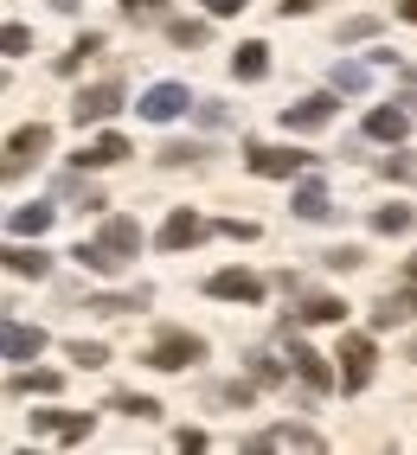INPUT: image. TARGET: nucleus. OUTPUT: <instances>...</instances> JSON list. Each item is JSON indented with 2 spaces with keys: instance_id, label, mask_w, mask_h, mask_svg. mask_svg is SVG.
I'll return each instance as SVG.
<instances>
[{
  "instance_id": "1",
  "label": "nucleus",
  "mask_w": 417,
  "mask_h": 455,
  "mask_svg": "<svg viewBox=\"0 0 417 455\" xmlns=\"http://www.w3.org/2000/svg\"><path fill=\"white\" fill-rule=\"evenodd\" d=\"M205 359V340L199 333H180V327H167L155 347H148V366L155 372H187V366H199Z\"/></svg>"
},
{
  "instance_id": "2",
  "label": "nucleus",
  "mask_w": 417,
  "mask_h": 455,
  "mask_svg": "<svg viewBox=\"0 0 417 455\" xmlns=\"http://www.w3.org/2000/svg\"><path fill=\"white\" fill-rule=\"evenodd\" d=\"M116 109H123V84H116V77H103V84H91V90H77L71 123H77V129H97V123H109Z\"/></svg>"
},
{
  "instance_id": "3",
  "label": "nucleus",
  "mask_w": 417,
  "mask_h": 455,
  "mask_svg": "<svg viewBox=\"0 0 417 455\" xmlns=\"http://www.w3.org/2000/svg\"><path fill=\"white\" fill-rule=\"evenodd\" d=\"M245 449H251V455H270V449H302V455H321L327 443H321V430H309V423H277V430H257Z\"/></svg>"
},
{
  "instance_id": "4",
  "label": "nucleus",
  "mask_w": 417,
  "mask_h": 455,
  "mask_svg": "<svg viewBox=\"0 0 417 455\" xmlns=\"http://www.w3.org/2000/svg\"><path fill=\"white\" fill-rule=\"evenodd\" d=\"M245 161H251V173H263V180H289V173H309V167H315V155H289V148H270V141H251Z\"/></svg>"
},
{
  "instance_id": "5",
  "label": "nucleus",
  "mask_w": 417,
  "mask_h": 455,
  "mask_svg": "<svg viewBox=\"0 0 417 455\" xmlns=\"http://www.w3.org/2000/svg\"><path fill=\"white\" fill-rule=\"evenodd\" d=\"M148 123H173V116H187L193 97H187V84H155V90H141V103H135Z\"/></svg>"
},
{
  "instance_id": "6",
  "label": "nucleus",
  "mask_w": 417,
  "mask_h": 455,
  "mask_svg": "<svg viewBox=\"0 0 417 455\" xmlns=\"http://www.w3.org/2000/svg\"><path fill=\"white\" fill-rule=\"evenodd\" d=\"M52 148V129L45 123H33V129H13V141H7V180H20L26 167H33L39 155Z\"/></svg>"
},
{
  "instance_id": "7",
  "label": "nucleus",
  "mask_w": 417,
  "mask_h": 455,
  "mask_svg": "<svg viewBox=\"0 0 417 455\" xmlns=\"http://www.w3.org/2000/svg\"><path fill=\"white\" fill-rule=\"evenodd\" d=\"M33 436L84 443V436H91V411H33Z\"/></svg>"
},
{
  "instance_id": "8",
  "label": "nucleus",
  "mask_w": 417,
  "mask_h": 455,
  "mask_svg": "<svg viewBox=\"0 0 417 455\" xmlns=\"http://www.w3.org/2000/svg\"><path fill=\"white\" fill-rule=\"evenodd\" d=\"M341 379H347V391L373 385V340H366V333H347V340H341Z\"/></svg>"
},
{
  "instance_id": "9",
  "label": "nucleus",
  "mask_w": 417,
  "mask_h": 455,
  "mask_svg": "<svg viewBox=\"0 0 417 455\" xmlns=\"http://www.w3.org/2000/svg\"><path fill=\"white\" fill-rule=\"evenodd\" d=\"M205 295H219V301H263V276H251V269H219V276H205Z\"/></svg>"
},
{
  "instance_id": "10",
  "label": "nucleus",
  "mask_w": 417,
  "mask_h": 455,
  "mask_svg": "<svg viewBox=\"0 0 417 455\" xmlns=\"http://www.w3.org/2000/svg\"><path fill=\"white\" fill-rule=\"evenodd\" d=\"M327 123H334V97H302V103L283 109V129H295V135H315Z\"/></svg>"
},
{
  "instance_id": "11",
  "label": "nucleus",
  "mask_w": 417,
  "mask_h": 455,
  "mask_svg": "<svg viewBox=\"0 0 417 455\" xmlns=\"http://www.w3.org/2000/svg\"><path fill=\"white\" fill-rule=\"evenodd\" d=\"M283 340H289V359H295V372H302L309 391H334V372H327V359H321L315 347H302L295 333H283Z\"/></svg>"
},
{
  "instance_id": "12",
  "label": "nucleus",
  "mask_w": 417,
  "mask_h": 455,
  "mask_svg": "<svg viewBox=\"0 0 417 455\" xmlns=\"http://www.w3.org/2000/svg\"><path fill=\"white\" fill-rule=\"evenodd\" d=\"M199 237H205V225H199V212H167V225H161V251H193L199 244Z\"/></svg>"
},
{
  "instance_id": "13",
  "label": "nucleus",
  "mask_w": 417,
  "mask_h": 455,
  "mask_svg": "<svg viewBox=\"0 0 417 455\" xmlns=\"http://www.w3.org/2000/svg\"><path fill=\"white\" fill-rule=\"evenodd\" d=\"M0 347H7V359H39L45 353V327H26L7 315V333H0Z\"/></svg>"
},
{
  "instance_id": "14",
  "label": "nucleus",
  "mask_w": 417,
  "mask_h": 455,
  "mask_svg": "<svg viewBox=\"0 0 417 455\" xmlns=\"http://www.w3.org/2000/svg\"><path fill=\"white\" fill-rule=\"evenodd\" d=\"M289 205H295V219H309V225H321L327 212H334V199H327V187H321V180H302Z\"/></svg>"
},
{
  "instance_id": "15",
  "label": "nucleus",
  "mask_w": 417,
  "mask_h": 455,
  "mask_svg": "<svg viewBox=\"0 0 417 455\" xmlns=\"http://www.w3.org/2000/svg\"><path fill=\"white\" fill-rule=\"evenodd\" d=\"M347 301L341 295H302V308H295V321H315V327H341Z\"/></svg>"
},
{
  "instance_id": "16",
  "label": "nucleus",
  "mask_w": 417,
  "mask_h": 455,
  "mask_svg": "<svg viewBox=\"0 0 417 455\" xmlns=\"http://www.w3.org/2000/svg\"><path fill=\"white\" fill-rule=\"evenodd\" d=\"M231 71L245 77V84L270 77V45H257V39H251V45H237V52H231Z\"/></svg>"
},
{
  "instance_id": "17",
  "label": "nucleus",
  "mask_w": 417,
  "mask_h": 455,
  "mask_svg": "<svg viewBox=\"0 0 417 455\" xmlns=\"http://www.w3.org/2000/svg\"><path fill=\"white\" fill-rule=\"evenodd\" d=\"M405 129H411V109H373L366 116V135L373 141H405Z\"/></svg>"
},
{
  "instance_id": "18",
  "label": "nucleus",
  "mask_w": 417,
  "mask_h": 455,
  "mask_svg": "<svg viewBox=\"0 0 417 455\" xmlns=\"http://www.w3.org/2000/svg\"><path fill=\"white\" fill-rule=\"evenodd\" d=\"M103 244H109L116 257H135V251H141V225H135V219H103Z\"/></svg>"
},
{
  "instance_id": "19",
  "label": "nucleus",
  "mask_w": 417,
  "mask_h": 455,
  "mask_svg": "<svg viewBox=\"0 0 417 455\" xmlns=\"http://www.w3.org/2000/svg\"><path fill=\"white\" fill-rule=\"evenodd\" d=\"M71 257H77L84 269H91V276H116V269H123V263H129V257H116V251L103 244V237H97V244H77Z\"/></svg>"
},
{
  "instance_id": "20",
  "label": "nucleus",
  "mask_w": 417,
  "mask_h": 455,
  "mask_svg": "<svg viewBox=\"0 0 417 455\" xmlns=\"http://www.w3.org/2000/svg\"><path fill=\"white\" fill-rule=\"evenodd\" d=\"M123 155H129V141H123V135H97V141L77 155V167H116Z\"/></svg>"
},
{
  "instance_id": "21",
  "label": "nucleus",
  "mask_w": 417,
  "mask_h": 455,
  "mask_svg": "<svg viewBox=\"0 0 417 455\" xmlns=\"http://www.w3.org/2000/svg\"><path fill=\"white\" fill-rule=\"evenodd\" d=\"M45 225H52V205H13L7 212V231L13 237H39Z\"/></svg>"
},
{
  "instance_id": "22",
  "label": "nucleus",
  "mask_w": 417,
  "mask_h": 455,
  "mask_svg": "<svg viewBox=\"0 0 417 455\" xmlns=\"http://www.w3.org/2000/svg\"><path fill=\"white\" fill-rule=\"evenodd\" d=\"M334 90H341V97H366V90H373V65H353V58L334 65Z\"/></svg>"
},
{
  "instance_id": "23",
  "label": "nucleus",
  "mask_w": 417,
  "mask_h": 455,
  "mask_svg": "<svg viewBox=\"0 0 417 455\" xmlns=\"http://www.w3.org/2000/svg\"><path fill=\"white\" fill-rule=\"evenodd\" d=\"M411 225H417L411 205H379V212H373V231H385V237H398V231H411Z\"/></svg>"
},
{
  "instance_id": "24",
  "label": "nucleus",
  "mask_w": 417,
  "mask_h": 455,
  "mask_svg": "<svg viewBox=\"0 0 417 455\" xmlns=\"http://www.w3.org/2000/svg\"><path fill=\"white\" fill-rule=\"evenodd\" d=\"M7 269H13V276H45V269H52V257H45V251H26V244H13V251H7Z\"/></svg>"
},
{
  "instance_id": "25",
  "label": "nucleus",
  "mask_w": 417,
  "mask_h": 455,
  "mask_svg": "<svg viewBox=\"0 0 417 455\" xmlns=\"http://www.w3.org/2000/svg\"><path fill=\"white\" fill-rule=\"evenodd\" d=\"M58 385H65L58 372H13V385H7V391H13V398H26V391H39V398H52Z\"/></svg>"
},
{
  "instance_id": "26",
  "label": "nucleus",
  "mask_w": 417,
  "mask_h": 455,
  "mask_svg": "<svg viewBox=\"0 0 417 455\" xmlns=\"http://www.w3.org/2000/svg\"><path fill=\"white\" fill-rule=\"evenodd\" d=\"M109 411L141 417V423H148V417H161V404H155V398H141V391H116V398H109Z\"/></svg>"
},
{
  "instance_id": "27",
  "label": "nucleus",
  "mask_w": 417,
  "mask_h": 455,
  "mask_svg": "<svg viewBox=\"0 0 417 455\" xmlns=\"http://www.w3.org/2000/svg\"><path fill=\"white\" fill-rule=\"evenodd\" d=\"M148 295H155V289H141V283H135V295H97L91 308H97V315H129V308H141Z\"/></svg>"
},
{
  "instance_id": "28",
  "label": "nucleus",
  "mask_w": 417,
  "mask_h": 455,
  "mask_svg": "<svg viewBox=\"0 0 417 455\" xmlns=\"http://www.w3.org/2000/svg\"><path fill=\"white\" fill-rule=\"evenodd\" d=\"M167 33H173V45H205L213 26H205V20H167Z\"/></svg>"
},
{
  "instance_id": "29",
  "label": "nucleus",
  "mask_w": 417,
  "mask_h": 455,
  "mask_svg": "<svg viewBox=\"0 0 417 455\" xmlns=\"http://www.w3.org/2000/svg\"><path fill=\"white\" fill-rule=\"evenodd\" d=\"M97 45H103V33H84V39H77L65 58H58V77H71V71H77V65H84V58H91Z\"/></svg>"
},
{
  "instance_id": "30",
  "label": "nucleus",
  "mask_w": 417,
  "mask_h": 455,
  "mask_svg": "<svg viewBox=\"0 0 417 455\" xmlns=\"http://www.w3.org/2000/svg\"><path fill=\"white\" fill-rule=\"evenodd\" d=\"M251 398H257V391H251L245 379H237V385H213V404H231V411H245Z\"/></svg>"
},
{
  "instance_id": "31",
  "label": "nucleus",
  "mask_w": 417,
  "mask_h": 455,
  "mask_svg": "<svg viewBox=\"0 0 417 455\" xmlns=\"http://www.w3.org/2000/svg\"><path fill=\"white\" fill-rule=\"evenodd\" d=\"M71 359H77L84 372H97V366H109V353H103L97 340H71Z\"/></svg>"
},
{
  "instance_id": "32",
  "label": "nucleus",
  "mask_w": 417,
  "mask_h": 455,
  "mask_svg": "<svg viewBox=\"0 0 417 455\" xmlns=\"http://www.w3.org/2000/svg\"><path fill=\"white\" fill-rule=\"evenodd\" d=\"M251 379L257 385H283V366H277L270 353H251Z\"/></svg>"
},
{
  "instance_id": "33",
  "label": "nucleus",
  "mask_w": 417,
  "mask_h": 455,
  "mask_svg": "<svg viewBox=\"0 0 417 455\" xmlns=\"http://www.w3.org/2000/svg\"><path fill=\"white\" fill-rule=\"evenodd\" d=\"M360 257H366L360 244H334V251H327L321 263H327V269H360Z\"/></svg>"
},
{
  "instance_id": "34",
  "label": "nucleus",
  "mask_w": 417,
  "mask_h": 455,
  "mask_svg": "<svg viewBox=\"0 0 417 455\" xmlns=\"http://www.w3.org/2000/svg\"><path fill=\"white\" fill-rule=\"evenodd\" d=\"M373 33H379V20H373V13H360V20H347V26H341V39H347V45H353V39H373Z\"/></svg>"
},
{
  "instance_id": "35",
  "label": "nucleus",
  "mask_w": 417,
  "mask_h": 455,
  "mask_svg": "<svg viewBox=\"0 0 417 455\" xmlns=\"http://www.w3.org/2000/svg\"><path fill=\"white\" fill-rule=\"evenodd\" d=\"M161 161H167V167H187V161H199V148H187V141H167V148H161Z\"/></svg>"
},
{
  "instance_id": "36",
  "label": "nucleus",
  "mask_w": 417,
  "mask_h": 455,
  "mask_svg": "<svg viewBox=\"0 0 417 455\" xmlns=\"http://www.w3.org/2000/svg\"><path fill=\"white\" fill-rule=\"evenodd\" d=\"M161 7H167V0H123L129 20H161Z\"/></svg>"
},
{
  "instance_id": "37",
  "label": "nucleus",
  "mask_w": 417,
  "mask_h": 455,
  "mask_svg": "<svg viewBox=\"0 0 417 455\" xmlns=\"http://www.w3.org/2000/svg\"><path fill=\"white\" fill-rule=\"evenodd\" d=\"M219 231H225V237H237V244H251V237H257V225H251V219H219Z\"/></svg>"
},
{
  "instance_id": "38",
  "label": "nucleus",
  "mask_w": 417,
  "mask_h": 455,
  "mask_svg": "<svg viewBox=\"0 0 417 455\" xmlns=\"http://www.w3.org/2000/svg\"><path fill=\"white\" fill-rule=\"evenodd\" d=\"M26 45H33V33H26V26H7V52H13V58H20V52H26Z\"/></svg>"
},
{
  "instance_id": "39",
  "label": "nucleus",
  "mask_w": 417,
  "mask_h": 455,
  "mask_svg": "<svg viewBox=\"0 0 417 455\" xmlns=\"http://www.w3.org/2000/svg\"><path fill=\"white\" fill-rule=\"evenodd\" d=\"M245 7H251V0H205V13H219V20L225 13H245Z\"/></svg>"
},
{
  "instance_id": "40",
  "label": "nucleus",
  "mask_w": 417,
  "mask_h": 455,
  "mask_svg": "<svg viewBox=\"0 0 417 455\" xmlns=\"http://www.w3.org/2000/svg\"><path fill=\"white\" fill-rule=\"evenodd\" d=\"M315 7H321V0H283V20L289 13H315Z\"/></svg>"
},
{
  "instance_id": "41",
  "label": "nucleus",
  "mask_w": 417,
  "mask_h": 455,
  "mask_svg": "<svg viewBox=\"0 0 417 455\" xmlns=\"http://www.w3.org/2000/svg\"><path fill=\"white\" fill-rule=\"evenodd\" d=\"M398 13H405V20H411V26H417V0H398Z\"/></svg>"
},
{
  "instance_id": "42",
  "label": "nucleus",
  "mask_w": 417,
  "mask_h": 455,
  "mask_svg": "<svg viewBox=\"0 0 417 455\" xmlns=\"http://www.w3.org/2000/svg\"><path fill=\"white\" fill-rule=\"evenodd\" d=\"M398 301H405V308H411V315H417V283H411V289H405V295H398Z\"/></svg>"
},
{
  "instance_id": "43",
  "label": "nucleus",
  "mask_w": 417,
  "mask_h": 455,
  "mask_svg": "<svg viewBox=\"0 0 417 455\" xmlns=\"http://www.w3.org/2000/svg\"><path fill=\"white\" fill-rule=\"evenodd\" d=\"M52 7H58V13H71V7H77V0H52Z\"/></svg>"
},
{
  "instance_id": "44",
  "label": "nucleus",
  "mask_w": 417,
  "mask_h": 455,
  "mask_svg": "<svg viewBox=\"0 0 417 455\" xmlns=\"http://www.w3.org/2000/svg\"><path fill=\"white\" fill-rule=\"evenodd\" d=\"M411 283H417V257H411Z\"/></svg>"
},
{
  "instance_id": "45",
  "label": "nucleus",
  "mask_w": 417,
  "mask_h": 455,
  "mask_svg": "<svg viewBox=\"0 0 417 455\" xmlns=\"http://www.w3.org/2000/svg\"><path fill=\"white\" fill-rule=\"evenodd\" d=\"M405 353H411V359H417V340H411V347H405Z\"/></svg>"
}]
</instances>
